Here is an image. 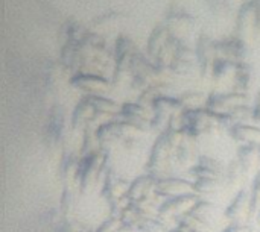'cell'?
Segmentation results:
<instances>
[{
    "instance_id": "cell-25",
    "label": "cell",
    "mask_w": 260,
    "mask_h": 232,
    "mask_svg": "<svg viewBox=\"0 0 260 232\" xmlns=\"http://www.w3.org/2000/svg\"><path fill=\"white\" fill-rule=\"evenodd\" d=\"M123 18H125V15L120 14V12H107V14L99 15L98 18L93 20V29L101 30V32L114 30L116 27L120 26Z\"/></svg>"
},
{
    "instance_id": "cell-5",
    "label": "cell",
    "mask_w": 260,
    "mask_h": 232,
    "mask_svg": "<svg viewBox=\"0 0 260 232\" xmlns=\"http://www.w3.org/2000/svg\"><path fill=\"white\" fill-rule=\"evenodd\" d=\"M198 196L195 193L178 196V198H171L166 199L160 207H158V216L163 219H171V217H181L184 214H189L193 207L198 204Z\"/></svg>"
},
{
    "instance_id": "cell-3",
    "label": "cell",
    "mask_w": 260,
    "mask_h": 232,
    "mask_svg": "<svg viewBox=\"0 0 260 232\" xmlns=\"http://www.w3.org/2000/svg\"><path fill=\"white\" fill-rule=\"evenodd\" d=\"M72 85L82 91L85 96H104L110 91L111 85L102 74L78 73L72 78Z\"/></svg>"
},
{
    "instance_id": "cell-26",
    "label": "cell",
    "mask_w": 260,
    "mask_h": 232,
    "mask_svg": "<svg viewBox=\"0 0 260 232\" xmlns=\"http://www.w3.org/2000/svg\"><path fill=\"white\" fill-rule=\"evenodd\" d=\"M251 76H253L251 67H250L247 62H241V64L238 65L236 76H235V81H233V88H235V91L247 93V90L250 88V84H251Z\"/></svg>"
},
{
    "instance_id": "cell-36",
    "label": "cell",
    "mask_w": 260,
    "mask_h": 232,
    "mask_svg": "<svg viewBox=\"0 0 260 232\" xmlns=\"http://www.w3.org/2000/svg\"><path fill=\"white\" fill-rule=\"evenodd\" d=\"M168 232H184V231H181L180 228H177V229H171V231H168Z\"/></svg>"
},
{
    "instance_id": "cell-11",
    "label": "cell",
    "mask_w": 260,
    "mask_h": 232,
    "mask_svg": "<svg viewBox=\"0 0 260 232\" xmlns=\"http://www.w3.org/2000/svg\"><path fill=\"white\" fill-rule=\"evenodd\" d=\"M195 193L193 190V182L183 179V178H172V176H166V178H160L157 181V196L158 198H178V196H184V195H190Z\"/></svg>"
},
{
    "instance_id": "cell-28",
    "label": "cell",
    "mask_w": 260,
    "mask_h": 232,
    "mask_svg": "<svg viewBox=\"0 0 260 232\" xmlns=\"http://www.w3.org/2000/svg\"><path fill=\"white\" fill-rule=\"evenodd\" d=\"M206 6L216 20H225L232 14L230 0H206Z\"/></svg>"
},
{
    "instance_id": "cell-29",
    "label": "cell",
    "mask_w": 260,
    "mask_h": 232,
    "mask_svg": "<svg viewBox=\"0 0 260 232\" xmlns=\"http://www.w3.org/2000/svg\"><path fill=\"white\" fill-rule=\"evenodd\" d=\"M178 228L184 232H204L209 229V225L195 217L192 213H189L178 217Z\"/></svg>"
},
{
    "instance_id": "cell-22",
    "label": "cell",
    "mask_w": 260,
    "mask_h": 232,
    "mask_svg": "<svg viewBox=\"0 0 260 232\" xmlns=\"http://www.w3.org/2000/svg\"><path fill=\"white\" fill-rule=\"evenodd\" d=\"M197 150L192 143V138L186 135V138L181 141V144L175 150V166L178 167H192L195 166Z\"/></svg>"
},
{
    "instance_id": "cell-33",
    "label": "cell",
    "mask_w": 260,
    "mask_h": 232,
    "mask_svg": "<svg viewBox=\"0 0 260 232\" xmlns=\"http://www.w3.org/2000/svg\"><path fill=\"white\" fill-rule=\"evenodd\" d=\"M251 201H253V213L256 210L260 211V170L256 173V178L253 181L251 187Z\"/></svg>"
},
{
    "instance_id": "cell-4",
    "label": "cell",
    "mask_w": 260,
    "mask_h": 232,
    "mask_svg": "<svg viewBox=\"0 0 260 232\" xmlns=\"http://www.w3.org/2000/svg\"><path fill=\"white\" fill-rule=\"evenodd\" d=\"M157 178L146 173L139 178H136L131 182L129 191H128V199L131 202L143 204V202H154L157 196Z\"/></svg>"
},
{
    "instance_id": "cell-40",
    "label": "cell",
    "mask_w": 260,
    "mask_h": 232,
    "mask_svg": "<svg viewBox=\"0 0 260 232\" xmlns=\"http://www.w3.org/2000/svg\"><path fill=\"white\" fill-rule=\"evenodd\" d=\"M96 232H101V231H96Z\"/></svg>"
},
{
    "instance_id": "cell-16",
    "label": "cell",
    "mask_w": 260,
    "mask_h": 232,
    "mask_svg": "<svg viewBox=\"0 0 260 232\" xmlns=\"http://www.w3.org/2000/svg\"><path fill=\"white\" fill-rule=\"evenodd\" d=\"M98 123V112L94 106L88 102L87 97H84L75 108L72 114V126L78 131H85L91 125Z\"/></svg>"
},
{
    "instance_id": "cell-37",
    "label": "cell",
    "mask_w": 260,
    "mask_h": 232,
    "mask_svg": "<svg viewBox=\"0 0 260 232\" xmlns=\"http://www.w3.org/2000/svg\"><path fill=\"white\" fill-rule=\"evenodd\" d=\"M256 103H260V91L259 94H257V97H256Z\"/></svg>"
},
{
    "instance_id": "cell-13",
    "label": "cell",
    "mask_w": 260,
    "mask_h": 232,
    "mask_svg": "<svg viewBox=\"0 0 260 232\" xmlns=\"http://www.w3.org/2000/svg\"><path fill=\"white\" fill-rule=\"evenodd\" d=\"M165 26L168 27V30L171 32L172 36L180 40L181 36H187V35H190L195 30L197 20L192 15H189L187 12L172 11V12L168 14Z\"/></svg>"
},
{
    "instance_id": "cell-23",
    "label": "cell",
    "mask_w": 260,
    "mask_h": 232,
    "mask_svg": "<svg viewBox=\"0 0 260 232\" xmlns=\"http://www.w3.org/2000/svg\"><path fill=\"white\" fill-rule=\"evenodd\" d=\"M247 178H248V173L245 172V169L241 166V163L238 160L232 161L225 167L224 182L229 188H241Z\"/></svg>"
},
{
    "instance_id": "cell-9",
    "label": "cell",
    "mask_w": 260,
    "mask_h": 232,
    "mask_svg": "<svg viewBox=\"0 0 260 232\" xmlns=\"http://www.w3.org/2000/svg\"><path fill=\"white\" fill-rule=\"evenodd\" d=\"M253 214V201L251 191L239 190L230 207L225 210V217L232 223H245Z\"/></svg>"
},
{
    "instance_id": "cell-31",
    "label": "cell",
    "mask_w": 260,
    "mask_h": 232,
    "mask_svg": "<svg viewBox=\"0 0 260 232\" xmlns=\"http://www.w3.org/2000/svg\"><path fill=\"white\" fill-rule=\"evenodd\" d=\"M253 112H254V108H251L248 105H241V106H236L235 109H232L227 114L229 120L232 123V128L236 125L247 123V120H253Z\"/></svg>"
},
{
    "instance_id": "cell-35",
    "label": "cell",
    "mask_w": 260,
    "mask_h": 232,
    "mask_svg": "<svg viewBox=\"0 0 260 232\" xmlns=\"http://www.w3.org/2000/svg\"><path fill=\"white\" fill-rule=\"evenodd\" d=\"M253 122L260 123V103H256L254 106V112H253Z\"/></svg>"
},
{
    "instance_id": "cell-19",
    "label": "cell",
    "mask_w": 260,
    "mask_h": 232,
    "mask_svg": "<svg viewBox=\"0 0 260 232\" xmlns=\"http://www.w3.org/2000/svg\"><path fill=\"white\" fill-rule=\"evenodd\" d=\"M238 62L229 61V59H216L215 65H213V71H212V79L216 84H222V82H233L235 76H236V70H238Z\"/></svg>"
},
{
    "instance_id": "cell-14",
    "label": "cell",
    "mask_w": 260,
    "mask_h": 232,
    "mask_svg": "<svg viewBox=\"0 0 260 232\" xmlns=\"http://www.w3.org/2000/svg\"><path fill=\"white\" fill-rule=\"evenodd\" d=\"M195 67H198V59H197V52L187 46H180L169 70L172 74L178 76H189L195 71Z\"/></svg>"
},
{
    "instance_id": "cell-2",
    "label": "cell",
    "mask_w": 260,
    "mask_h": 232,
    "mask_svg": "<svg viewBox=\"0 0 260 232\" xmlns=\"http://www.w3.org/2000/svg\"><path fill=\"white\" fill-rule=\"evenodd\" d=\"M107 161H108V153H105L101 149L81 158L78 182H79V188L82 191L94 188L98 181L102 176H105V173H107Z\"/></svg>"
},
{
    "instance_id": "cell-18",
    "label": "cell",
    "mask_w": 260,
    "mask_h": 232,
    "mask_svg": "<svg viewBox=\"0 0 260 232\" xmlns=\"http://www.w3.org/2000/svg\"><path fill=\"white\" fill-rule=\"evenodd\" d=\"M241 166L245 169L248 176L254 173L257 169L260 170V146L254 144H245L241 146L238 150V158H236Z\"/></svg>"
},
{
    "instance_id": "cell-34",
    "label": "cell",
    "mask_w": 260,
    "mask_h": 232,
    "mask_svg": "<svg viewBox=\"0 0 260 232\" xmlns=\"http://www.w3.org/2000/svg\"><path fill=\"white\" fill-rule=\"evenodd\" d=\"M222 232H253V229L245 223H230Z\"/></svg>"
},
{
    "instance_id": "cell-6",
    "label": "cell",
    "mask_w": 260,
    "mask_h": 232,
    "mask_svg": "<svg viewBox=\"0 0 260 232\" xmlns=\"http://www.w3.org/2000/svg\"><path fill=\"white\" fill-rule=\"evenodd\" d=\"M197 59H198V70L201 73V76L206 78H212V71H213V65L218 59L216 55V43L209 38L207 35H201L198 38L197 43Z\"/></svg>"
},
{
    "instance_id": "cell-8",
    "label": "cell",
    "mask_w": 260,
    "mask_h": 232,
    "mask_svg": "<svg viewBox=\"0 0 260 232\" xmlns=\"http://www.w3.org/2000/svg\"><path fill=\"white\" fill-rule=\"evenodd\" d=\"M247 105V93L230 91V93H215L209 96L207 108L216 114H229L236 106Z\"/></svg>"
},
{
    "instance_id": "cell-7",
    "label": "cell",
    "mask_w": 260,
    "mask_h": 232,
    "mask_svg": "<svg viewBox=\"0 0 260 232\" xmlns=\"http://www.w3.org/2000/svg\"><path fill=\"white\" fill-rule=\"evenodd\" d=\"M216 55L219 59H229L233 62H247L248 58V43L239 36L227 38L216 43Z\"/></svg>"
},
{
    "instance_id": "cell-20",
    "label": "cell",
    "mask_w": 260,
    "mask_h": 232,
    "mask_svg": "<svg viewBox=\"0 0 260 232\" xmlns=\"http://www.w3.org/2000/svg\"><path fill=\"white\" fill-rule=\"evenodd\" d=\"M165 96H171V88L166 82H157L151 87H148L145 91L140 93L139 96V102L142 106L148 108V109H152V103L160 99V97H165Z\"/></svg>"
},
{
    "instance_id": "cell-32",
    "label": "cell",
    "mask_w": 260,
    "mask_h": 232,
    "mask_svg": "<svg viewBox=\"0 0 260 232\" xmlns=\"http://www.w3.org/2000/svg\"><path fill=\"white\" fill-rule=\"evenodd\" d=\"M131 232H168L165 231V225L152 217V216H148V217H143L142 220H139V223L133 228Z\"/></svg>"
},
{
    "instance_id": "cell-12",
    "label": "cell",
    "mask_w": 260,
    "mask_h": 232,
    "mask_svg": "<svg viewBox=\"0 0 260 232\" xmlns=\"http://www.w3.org/2000/svg\"><path fill=\"white\" fill-rule=\"evenodd\" d=\"M131 182L117 176L114 172L107 170L104 176V187H102V196L107 199V202L111 205L120 199H125L128 196Z\"/></svg>"
},
{
    "instance_id": "cell-17",
    "label": "cell",
    "mask_w": 260,
    "mask_h": 232,
    "mask_svg": "<svg viewBox=\"0 0 260 232\" xmlns=\"http://www.w3.org/2000/svg\"><path fill=\"white\" fill-rule=\"evenodd\" d=\"M230 135L241 146H245V144L260 146V128L257 126H253L248 123L236 125L230 129Z\"/></svg>"
},
{
    "instance_id": "cell-39",
    "label": "cell",
    "mask_w": 260,
    "mask_h": 232,
    "mask_svg": "<svg viewBox=\"0 0 260 232\" xmlns=\"http://www.w3.org/2000/svg\"><path fill=\"white\" fill-rule=\"evenodd\" d=\"M81 232H87V231H81Z\"/></svg>"
},
{
    "instance_id": "cell-1",
    "label": "cell",
    "mask_w": 260,
    "mask_h": 232,
    "mask_svg": "<svg viewBox=\"0 0 260 232\" xmlns=\"http://www.w3.org/2000/svg\"><path fill=\"white\" fill-rule=\"evenodd\" d=\"M99 149L110 153L116 149L131 150L140 141L143 131L125 120H111L96 128Z\"/></svg>"
},
{
    "instance_id": "cell-38",
    "label": "cell",
    "mask_w": 260,
    "mask_h": 232,
    "mask_svg": "<svg viewBox=\"0 0 260 232\" xmlns=\"http://www.w3.org/2000/svg\"><path fill=\"white\" fill-rule=\"evenodd\" d=\"M259 220H260V211H259Z\"/></svg>"
},
{
    "instance_id": "cell-10",
    "label": "cell",
    "mask_w": 260,
    "mask_h": 232,
    "mask_svg": "<svg viewBox=\"0 0 260 232\" xmlns=\"http://www.w3.org/2000/svg\"><path fill=\"white\" fill-rule=\"evenodd\" d=\"M149 111L151 109L142 106L140 103H125L122 105L117 119L125 120L145 132L151 129V123H152V114H149Z\"/></svg>"
},
{
    "instance_id": "cell-15",
    "label": "cell",
    "mask_w": 260,
    "mask_h": 232,
    "mask_svg": "<svg viewBox=\"0 0 260 232\" xmlns=\"http://www.w3.org/2000/svg\"><path fill=\"white\" fill-rule=\"evenodd\" d=\"M190 175L195 179H203V178H224L225 169L222 163L213 157L209 155H201L198 157V161L195 166L190 167Z\"/></svg>"
},
{
    "instance_id": "cell-21",
    "label": "cell",
    "mask_w": 260,
    "mask_h": 232,
    "mask_svg": "<svg viewBox=\"0 0 260 232\" xmlns=\"http://www.w3.org/2000/svg\"><path fill=\"white\" fill-rule=\"evenodd\" d=\"M171 36L172 35H171V32L168 30V27L165 24H160L152 30V33H151V36L148 40V56L152 61L155 59V56L158 55V52L163 49V46L168 43V40Z\"/></svg>"
},
{
    "instance_id": "cell-30",
    "label": "cell",
    "mask_w": 260,
    "mask_h": 232,
    "mask_svg": "<svg viewBox=\"0 0 260 232\" xmlns=\"http://www.w3.org/2000/svg\"><path fill=\"white\" fill-rule=\"evenodd\" d=\"M224 182V178H203L193 181V190L200 195H212L215 193L221 184Z\"/></svg>"
},
{
    "instance_id": "cell-24",
    "label": "cell",
    "mask_w": 260,
    "mask_h": 232,
    "mask_svg": "<svg viewBox=\"0 0 260 232\" xmlns=\"http://www.w3.org/2000/svg\"><path fill=\"white\" fill-rule=\"evenodd\" d=\"M183 109L186 111H195L201 108H207V100L209 96L201 93V91H186L178 97Z\"/></svg>"
},
{
    "instance_id": "cell-27",
    "label": "cell",
    "mask_w": 260,
    "mask_h": 232,
    "mask_svg": "<svg viewBox=\"0 0 260 232\" xmlns=\"http://www.w3.org/2000/svg\"><path fill=\"white\" fill-rule=\"evenodd\" d=\"M195 217H198L200 220H203L204 223H207L209 226L212 225L213 219H215V214H216V207L213 202H209V201H198V204L193 207V210L190 211Z\"/></svg>"
}]
</instances>
